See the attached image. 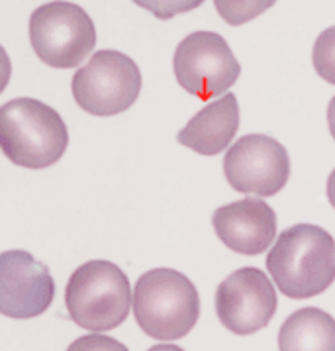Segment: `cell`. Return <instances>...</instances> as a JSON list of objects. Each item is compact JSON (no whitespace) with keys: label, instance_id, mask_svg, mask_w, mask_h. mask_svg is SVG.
Wrapping results in <instances>:
<instances>
[{"label":"cell","instance_id":"1","mask_svg":"<svg viewBox=\"0 0 335 351\" xmlns=\"http://www.w3.org/2000/svg\"><path fill=\"white\" fill-rule=\"evenodd\" d=\"M266 269L288 298L321 295L335 281V239L321 226H290L269 247Z\"/></svg>","mask_w":335,"mask_h":351},{"label":"cell","instance_id":"2","mask_svg":"<svg viewBox=\"0 0 335 351\" xmlns=\"http://www.w3.org/2000/svg\"><path fill=\"white\" fill-rule=\"evenodd\" d=\"M132 310L141 330L159 341L181 339L200 316L195 282L177 269L159 267L143 273L132 293Z\"/></svg>","mask_w":335,"mask_h":351},{"label":"cell","instance_id":"3","mask_svg":"<svg viewBox=\"0 0 335 351\" xmlns=\"http://www.w3.org/2000/svg\"><path fill=\"white\" fill-rule=\"evenodd\" d=\"M67 145L63 118L42 100L14 99L0 106V149L18 167H51Z\"/></svg>","mask_w":335,"mask_h":351},{"label":"cell","instance_id":"4","mask_svg":"<svg viewBox=\"0 0 335 351\" xmlns=\"http://www.w3.org/2000/svg\"><path fill=\"white\" fill-rule=\"evenodd\" d=\"M65 304L77 326L108 332L124 322L132 310V287L126 273L110 261H88L71 275Z\"/></svg>","mask_w":335,"mask_h":351},{"label":"cell","instance_id":"5","mask_svg":"<svg viewBox=\"0 0 335 351\" xmlns=\"http://www.w3.org/2000/svg\"><path fill=\"white\" fill-rule=\"evenodd\" d=\"M29 43L45 65L73 69L92 53L97 28L79 4L55 0L32 12Z\"/></svg>","mask_w":335,"mask_h":351},{"label":"cell","instance_id":"6","mask_svg":"<svg viewBox=\"0 0 335 351\" xmlns=\"http://www.w3.org/2000/svg\"><path fill=\"white\" fill-rule=\"evenodd\" d=\"M73 97L84 112L114 116L126 112L138 100L141 71L138 63L116 49H102L77 69L73 77Z\"/></svg>","mask_w":335,"mask_h":351},{"label":"cell","instance_id":"7","mask_svg":"<svg viewBox=\"0 0 335 351\" xmlns=\"http://www.w3.org/2000/svg\"><path fill=\"white\" fill-rule=\"evenodd\" d=\"M175 77L182 88L202 100L222 97L241 75V65L220 34L198 29L175 49Z\"/></svg>","mask_w":335,"mask_h":351},{"label":"cell","instance_id":"8","mask_svg":"<svg viewBox=\"0 0 335 351\" xmlns=\"http://www.w3.org/2000/svg\"><path fill=\"white\" fill-rule=\"evenodd\" d=\"M223 175L238 193L273 197L290 179V157L279 140L265 134H247L225 152Z\"/></svg>","mask_w":335,"mask_h":351},{"label":"cell","instance_id":"9","mask_svg":"<svg viewBox=\"0 0 335 351\" xmlns=\"http://www.w3.org/2000/svg\"><path fill=\"white\" fill-rule=\"evenodd\" d=\"M277 291L265 271L243 267L225 277L216 291V314L238 336L263 330L277 312Z\"/></svg>","mask_w":335,"mask_h":351},{"label":"cell","instance_id":"10","mask_svg":"<svg viewBox=\"0 0 335 351\" xmlns=\"http://www.w3.org/2000/svg\"><path fill=\"white\" fill-rule=\"evenodd\" d=\"M55 296V282L32 253L10 250L0 253V314L28 320L43 314Z\"/></svg>","mask_w":335,"mask_h":351},{"label":"cell","instance_id":"11","mask_svg":"<svg viewBox=\"0 0 335 351\" xmlns=\"http://www.w3.org/2000/svg\"><path fill=\"white\" fill-rule=\"evenodd\" d=\"M212 226L223 245L241 255L266 252L277 238V214L261 197L223 204L214 212Z\"/></svg>","mask_w":335,"mask_h":351},{"label":"cell","instance_id":"12","mask_svg":"<svg viewBox=\"0 0 335 351\" xmlns=\"http://www.w3.org/2000/svg\"><path fill=\"white\" fill-rule=\"evenodd\" d=\"M239 130V104L234 93L208 102L177 134V141L200 155H218L232 143Z\"/></svg>","mask_w":335,"mask_h":351},{"label":"cell","instance_id":"13","mask_svg":"<svg viewBox=\"0 0 335 351\" xmlns=\"http://www.w3.org/2000/svg\"><path fill=\"white\" fill-rule=\"evenodd\" d=\"M279 350L335 351V318L316 306L296 310L280 326Z\"/></svg>","mask_w":335,"mask_h":351},{"label":"cell","instance_id":"14","mask_svg":"<svg viewBox=\"0 0 335 351\" xmlns=\"http://www.w3.org/2000/svg\"><path fill=\"white\" fill-rule=\"evenodd\" d=\"M277 0H214L218 14L232 26H241L275 6Z\"/></svg>","mask_w":335,"mask_h":351},{"label":"cell","instance_id":"15","mask_svg":"<svg viewBox=\"0 0 335 351\" xmlns=\"http://www.w3.org/2000/svg\"><path fill=\"white\" fill-rule=\"evenodd\" d=\"M314 69L323 81L335 84V26L323 29L312 49Z\"/></svg>","mask_w":335,"mask_h":351},{"label":"cell","instance_id":"16","mask_svg":"<svg viewBox=\"0 0 335 351\" xmlns=\"http://www.w3.org/2000/svg\"><path fill=\"white\" fill-rule=\"evenodd\" d=\"M134 2L143 10L151 12L155 18L169 20L173 16L195 10L204 0H134Z\"/></svg>","mask_w":335,"mask_h":351},{"label":"cell","instance_id":"17","mask_svg":"<svg viewBox=\"0 0 335 351\" xmlns=\"http://www.w3.org/2000/svg\"><path fill=\"white\" fill-rule=\"evenodd\" d=\"M10 77H12V63H10V57L6 53V49L0 45V93L8 86Z\"/></svg>","mask_w":335,"mask_h":351},{"label":"cell","instance_id":"18","mask_svg":"<svg viewBox=\"0 0 335 351\" xmlns=\"http://www.w3.org/2000/svg\"><path fill=\"white\" fill-rule=\"evenodd\" d=\"M325 193H327V200H330V204L335 208V169L330 173V177H327Z\"/></svg>","mask_w":335,"mask_h":351},{"label":"cell","instance_id":"19","mask_svg":"<svg viewBox=\"0 0 335 351\" xmlns=\"http://www.w3.org/2000/svg\"><path fill=\"white\" fill-rule=\"evenodd\" d=\"M327 126H330V134L335 140V97L330 100V106H327Z\"/></svg>","mask_w":335,"mask_h":351}]
</instances>
